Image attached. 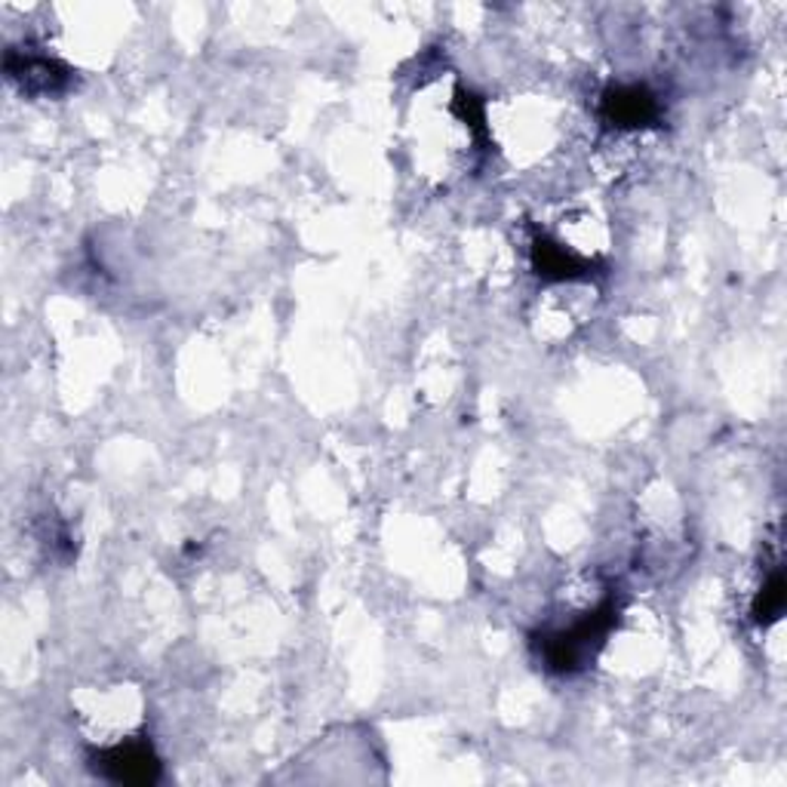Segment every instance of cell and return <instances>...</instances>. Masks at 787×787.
<instances>
[{"instance_id": "6da1fadb", "label": "cell", "mask_w": 787, "mask_h": 787, "mask_svg": "<svg viewBox=\"0 0 787 787\" xmlns=\"http://www.w3.org/2000/svg\"><path fill=\"white\" fill-rule=\"evenodd\" d=\"M115 781H151L158 775V759L142 745L120 747L111 757L102 763Z\"/></svg>"}]
</instances>
